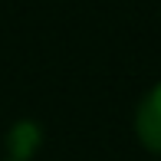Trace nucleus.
Returning <instances> with one entry per match:
<instances>
[{
  "instance_id": "1",
  "label": "nucleus",
  "mask_w": 161,
  "mask_h": 161,
  "mask_svg": "<svg viewBox=\"0 0 161 161\" xmlns=\"http://www.w3.org/2000/svg\"><path fill=\"white\" fill-rule=\"evenodd\" d=\"M135 138L151 155H161V79L135 105Z\"/></svg>"
},
{
  "instance_id": "2",
  "label": "nucleus",
  "mask_w": 161,
  "mask_h": 161,
  "mask_svg": "<svg viewBox=\"0 0 161 161\" xmlns=\"http://www.w3.org/2000/svg\"><path fill=\"white\" fill-rule=\"evenodd\" d=\"M7 161H33L36 151L43 148V125L33 119H20L7 128Z\"/></svg>"
}]
</instances>
